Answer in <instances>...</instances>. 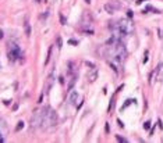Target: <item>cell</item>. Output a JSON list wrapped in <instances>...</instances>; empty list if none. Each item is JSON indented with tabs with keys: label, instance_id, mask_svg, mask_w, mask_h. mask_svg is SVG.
Returning a JSON list of instances; mask_svg holds the SVG:
<instances>
[{
	"label": "cell",
	"instance_id": "cell-12",
	"mask_svg": "<svg viewBox=\"0 0 163 143\" xmlns=\"http://www.w3.org/2000/svg\"><path fill=\"white\" fill-rule=\"evenodd\" d=\"M50 54H52V47H49V53H48V57H46V61H45V64H48V63L50 61Z\"/></svg>",
	"mask_w": 163,
	"mask_h": 143
},
{
	"label": "cell",
	"instance_id": "cell-5",
	"mask_svg": "<svg viewBox=\"0 0 163 143\" xmlns=\"http://www.w3.org/2000/svg\"><path fill=\"white\" fill-rule=\"evenodd\" d=\"M151 78H153L156 82H162L163 81V63H160L156 68H155L153 74L151 75Z\"/></svg>",
	"mask_w": 163,
	"mask_h": 143
},
{
	"label": "cell",
	"instance_id": "cell-11",
	"mask_svg": "<svg viewBox=\"0 0 163 143\" xmlns=\"http://www.w3.org/2000/svg\"><path fill=\"white\" fill-rule=\"evenodd\" d=\"M24 26H25V35L27 36H31V25H30V22H28V21H25Z\"/></svg>",
	"mask_w": 163,
	"mask_h": 143
},
{
	"label": "cell",
	"instance_id": "cell-18",
	"mask_svg": "<svg viewBox=\"0 0 163 143\" xmlns=\"http://www.w3.org/2000/svg\"><path fill=\"white\" fill-rule=\"evenodd\" d=\"M2 38H3V31L0 29V39H2Z\"/></svg>",
	"mask_w": 163,
	"mask_h": 143
},
{
	"label": "cell",
	"instance_id": "cell-7",
	"mask_svg": "<svg viewBox=\"0 0 163 143\" xmlns=\"http://www.w3.org/2000/svg\"><path fill=\"white\" fill-rule=\"evenodd\" d=\"M9 133V128H7V124L3 120H0V142H4V138Z\"/></svg>",
	"mask_w": 163,
	"mask_h": 143
},
{
	"label": "cell",
	"instance_id": "cell-15",
	"mask_svg": "<svg viewBox=\"0 0 163 143\" xmlns=\"http://www.w3.org/2000/svg\"><path fill=\"white\" fill-rule=\"evenodd\" d=\"M133 101H134V100H128V101H127V103H126V104H124V106H123V107H121V110H124V108L127 107V106H130V104H131V103H133Z\"/></svg>",
	"mask_w": 163,
	"mask_h": 143
},
{
	"label": "cell",
	"instance_id": "cell-17",
	"mask_svg": "<svg viewBox=\"0 0 163 143\" xmlns=\"http://www.w3.org/2000/svg\"><path fill=\"white\" fill-rule=\"evenodd\" d=\"M148 61V52H145V59H144V63Z\"/></svg>",
	"mask_w": 163,
	"mask_h": 143
},
{
	"label": "cell",
	"instance_id": "cell-13",
	"mask_svg": "<svg viewBox=\"0 0 163 143\" xmlns=\"http://www.w3.org/2000/svg\"><path fill=\"white\" fill-rule=\"evenodd\" d=\"M23 127H24V122H23V121H20V122H18V125H17V129L16 131H21V129H23Z\"/></svg>",
	"mask_w": 163,
	"mask_h": 143
},
{
	"label": "cell",
	"instance_id": "cell-4",
	"mask_svg": "<svg viewBox=\"0 0 163 143\" xmlns=\"http://www.w3.org/2000/svg\"><path fill=\"white\" fill-rule=\"evenodd\" d=\"M42 117H43V108L36 110L35 114H34V117H32V121H31V125H32L34 128L41 127V125H42Z\"/></svg>",
	"mask_w": 163,
	"mask_h": 143
},
{
	"label": "cell",
	"instance_id": "cell-19",
	"mask_svg": "<svg viewBox=\"0 0 163 143\" xmlns=\"http://www.w3.org/2000/svg\"><path fill=\"white\" fill-rule=\"evenodd\" d=\"M142 2H145V0H138V2H137V4H141V3H142Z\"/></svg>",
	"mask_w": 163,
	"mask_h": 143
},
{
	"label": "cell",
	"instance_id": "cell-3",
	"mask_svg": "<svg viewBox=\"0 0 163 143\" xmlns=\"http://www.w3.org/2000/svg\"><path fill=\"white\" fill-rule=\"evenodd\" d=\"M7 56H9V60H10V61H16V60H18V59L23 57L21 49L18 47L17 43H9V47H7Z\"/></svg>",
	"mask_w": 163,
	"mask_h": 143
},
{
	"label": "cell",
	"instance_id": "cell-6",
	"mask_svg": "<svg viewBox=\"0 0 163 143\" xmlns=\"http://www.w3.org/2000/svg\"><path fill=\"white\" fill-rule=\"evenodd\" d=\"M119 7H120V4L119 3H116V2H112V3H106L105 4V11L106 13H109V14H114L116 11L119 10Z\"/></svg>",
	"mask_w": 163,
	"mask_h": 143
},
{
	"label": "cell",
	"instance_id": "cell-9",
	"mask_svg": "<svg viewBox=\"0 0 163 143\" xmlns=\"http://www.w3.org/2000/svg\"><path fill=\"white\" fill-rule=\"evenodd\" d=\"M98 79V70L95 68H91V71H89V74H88V81L89 82H95Z\"/></svg>",
	"mask_w": 163,
	"mask_h": 143
},
{
	"label": "cell",
	"instance_id": "cell-14",
	"mask_svg": "<svg viewBox=\"0 0 163 143\" xmlns=\"http://www.w3.org/2000/svg\"><path fill=\"white\" fill-rule=\"evenodd\" d=\"M144 128H145V129H149V128H151V122H149V121H147V122L144 124Z\"/></svg>",
	"mask_w": 163,
	"mask_h": 143
},
{
	"label": "cell",
	"instance_id": "cell-16",
	"mask_svg": "<svg viewBox=\"0 0 163 143\" xmlns=\"http://www.w3.org/2000/svg\"><path fill=\"white\" fill-rule=\"evenodd\" d=\"M116 138H117V140H119V142H127V140H126V139H123V138H121V136H119V135H117V136H116Z\"/></svg>",
	"mask_w": 163,
	"mask_h": 143
},
{
	"label": "cell",
	"instance_id": "cell-8",
	"mask_svg": "<svg viewBox=\"0 0 163 143\" xmlns=\"http://www.w3.org/2000/svg\"><path fill=\"white\" fill-rule=\"evenodd\" d=\"M53 81H55V72H50V75H49V78H48V82H46V85H45V92L48 93V92L50 90V88H52V85H53Z\"/></svg>",
	"mask_w": 163,
	"mask_h": 143
},
{
	"label": "cell",
	"instance_id": "cell-10",
	"mask_svg": "<svg viewBox=\"0 0 163 143\" xmlns=\"http://www.w3.org/2000/svg\"><path fill=\"white\" fill-rule=\"evenodd\" d=\"M77 99H78V93H77L75 90H73L71 93H70V96H69V104L74 106V104L77 103Z\"/></svg>",
	"mask_w": 163,
	"mask_h": 143
},
{
	"label": "cell",
	"instance_id": "cell-20",
	"mask_svg": "<svg viewBox=\"0 0 163 143\" xmlns=\"http://www.w3.org/2000/svg\"><path fill=\"white\" fill-rule=\"evenodd\" d=\"M35 2H36V3H42L43 0H35Z\"/></svg>",
	"mask_w": 163,
	"mask_h": 143
},
{
	"label": "cell",
	"instance_id": "cell-1",
	"mask_svg": "<svg viewBox=\"0 0 163 143\" xmlns=\"http://www.w3.org/2000/svg\"><path fill=\"white\" fill-rule=\"evenodd\" d=\"M103 54H105V57H106V60L109 61V64L113 67L114 71L119 72L121 63L127 57V49H126V46H124L123 42L109 40V45L106 46Z\"/></svg>",
	"mask_w": 163,
	"mask_h": 143
},
{
	"label": "cell",
	"instance_id": "cell-21",
	"mask_svg": "<svg viewBox=\"0 0 163 143\" xmlns=\"http://www.w3.org/2000/svg\"><path fill=\"white\" fill-rule=\"evenodd\" d=\"M85 3H88V4H89V3H91V0H85Z\"/></svg>",
	"mask_w": 163,
	"mask_h": 143
},
{
	"label": "cell",
	"instance_id": "cell-2",
	"mask_svg": "<svg viewBox=\"0 0 163 143\" xmlns=\"http://www.w3.org/2000/svg\"><path fill=\"white\" fill-rule=\"evenodd\" d=\"M57 125V115H56L55 110L49 106L43 107V117H42V125L41 127L48 129V128H53Z\"/></svg>",
	"mask_w": 163,
	"mask_h": 143
}]
</instances>
